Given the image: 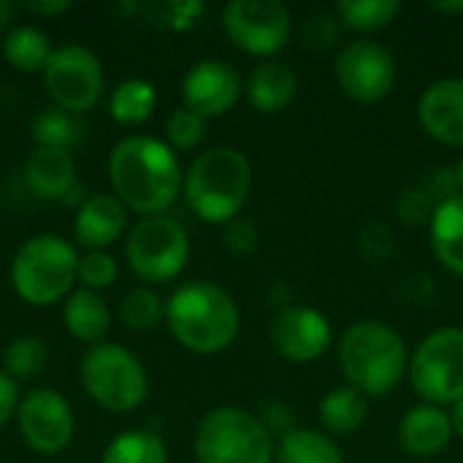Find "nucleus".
I'll return each mask as SVG.
<instances>
[{
  "label": "nucleus",
  "instance_id": "1",
  "mask_svg": "<svg viewBox=\"0 0 463 463\" xmlns=\"http://www.w3.org/2000/svg\"><path fill=\"white\" fill-rule=\"evenodd\" d=\"M114 195L141 217L165 214L182 193V165L176 152L152 136H125L109 155Z\"/></svg>",
  "mask_w": 463,
  "mask_h": 463
},
{
  "label": "nucleus",
  "instance_id": "2",
  "mask_svg": "<svg viewBox=\"0 0 463 463\" xmlns=\"http://www.w3.org/2000/svg\"><path fill=\"white\" fill-rule=\"evenodd\" d=\"M165 326L184 350L217 355L239 339L241 312L225 288L195 279L176 288L165 301Z\"/></svg>",
  "mask_w": 463,
  "mask_h": 463
},
{
  "label": "nucleus",
  "instance_id": "3",
  "mask_svg": "<svg viewBox=\"0 0 463 463\" xmlns=\"http://www.w3.org/2000/svg\"><path fill=\"white\" fill-rule=\"evenodd\" d=\"M252 190V163L236 146L203 149L184 171L182 195L195 217L209 225L236 220Z\"/></svg>",
  "mask_w": 463,
  "mask_h": 463
},
{
  "label": "nucleus",
  "instance_id": "4",
  "mask_svg": "<svg viewBox=\"0 0 463 463\" xmlns=\"http://www.w3.org/2000/svg\"><path fill=\"white\" fill-rule=\"evenodd\" d=\"M336 353L347 385L364 396H388L410 369L404 339L380 320L353 323L342 334Z\"/></svg>",
  "mask_w": 463,
  "mask_h": 463
},
{
  "label": "nucleus",
  "instance_id": "5",
  "mask_svg": "<svg viewBox=\"0 0 463 463\" xmlns=\"http://www.w3.org/2000/svg\"><path fill=\"white\" fill-rule=\"evenodd\" d=\"M8 279L30 307H52L71 296L79 282V252L57 233L30 236L14 255Z\"/></svg>",
  "mask_w": 463,
  "mask_h": 463
},
{
  "label": "nucleus",
  "instance_id": "6",
  "mask_svg": "<svg viewBox=\"0 0 463 463\" xmlns=\"http://www.w3.org/2000/svg\"><path fill=\"white\" fill-rule=\"evenodd\" d=\"M79 380L98 407L117 415L138 410L149 393L144 364L117 342L87 347L79 364Z\"/></svg>",
  "mask_w": 463,
  "mask_h": 463
},
{
  "label": "nucleus",
  "instance_id": "7",
  "mask_svg": "<svg viewBox=\"0 0 463 463\" xmlns=\"http://www.w3.org/2000/svg\"><path fill=\"white\" fill-rule=\"evenodd\" d=\"M274 439L258 415L241 407H217L203 415L193 453L198 463H274Z\"/></svg>",
  "mask_w": 463,
  "mask_h": 463
},
{
  "label": "nucleus",
  "instance_id": "8",
  "mask_svg": "<svg viewBox=\"0 0 463 463\" xmlns=\"http://www.w3.org/2000/svg\"><path fill=\"white\" fill-rule=\"evenodd\" d=\"M130 271L149 285L176 279L190 260V239L179 220L168 214L141 217L125 241Z\"/></svg>",
  "mask_w": 463,
  "mask_h": 463
},
{
  "label": "nucleus",
  "instance_id": "9",
  "mask_svg": "<svg viewBox=\"0 0 463 463\" xmlns=\"http://www.w3.org/2000/svg\"><path fill=\"white\" fill-rule=\"evenodd\" d=\"M412 391L434 407H453L463 399V328L429 334L410 358Z\"/></svg>",
  "mask_w": 463,
  "mask_h": 463
},
{
  "label": "nucleus",
  "instance_id": "10",
  "mask_svg": "<svg viewBox=\"0 0 463 463\" xmlns=\"http://www.w3.org/2000/svg\"><path fill=\"white\" fill-rule=\"evenodd\" d=\"M43 81L57 109L81 114L95 109L103 95V65L92 49L81 43H62L43 68Z\"/></svg>",
  "mask_w": 463,
  "mask_h": 463
},
{
  "label": "nucleus",
  "instance_id": "11",
  "mask_svg": "<svg viewBox=\"0 0 463 463\" xmlns=\"http://www.w3.org/2000/svg\"><path fill=\"white\" fill-rule=\"evenodd\" d=\"M225 35L252 57L282 52L293 33V16L279 0H231L222 8Z\"/></svg>",
  "mask_w": 463,
  "mask_h": 463
},
{
  "label": "nucleus",
  "instance_id": "12",
  "mask_svg": "<svg viewBox=\"0 0 463 463\" xmlns=\"http://www.w3.org/2000/svg\"><path fill=\"white\" fill-rule=\"evenodd\" d=\"M334 73H336L342 92L350 100L364 103V106L377 103L385 95H391V90L396 87V79H399L393 54L383 43L369 41V38L347 43L336 54Z\"/></svg>",
  "mask_w": 463,
  "mask_h": 463
},
{
  "label": "nucleus",
  "instance_id": "13",
  "mask_svg": "<svg viewBox=\"0 0 463 463\" xmlns=\"http://www.w3.org/2000/svg\"><path fill=\"white\" fill-rule=\"evenodd\" d=\"M16 426L24 445L38 456L62 453L76 431L71 402L54 388H35L22 396L16 410Z\"/></svg>",
  "mask_w": 463,
  "mask_h": 463
},
{
  "label": "nucleus",
  "instance_id": "14",
  "mask_svg": "<svg viewBox=\"0 0 463 463\" xmlns=\"http://www.w3.org/2000/svg\"><path fill=\"white\" fill-rule=\"evenodd\" d=\"M271 347L293 364H309L328 353L331 323L309 307H282L269 326Z\"/></svg>",
  "mask_w": 463,
  "mask_h": 463
},
{
  "label": "nucleus",
  "instance_id": "15",
  "mask_svg": "<svg viewBox=\"0 0 463 463\" xmlns=\"http://www.w3.org/2000/svg\"><path fill=\"white\" fill-rule=\"evenodd\" d=\"M241 76L239 71L217 57L198 60L182 79L184 106L198 111L201 117H220L231 111L241 98Z\"/></svg>",
  "mask_w": 463,
  "mask_h": 463
},
{
  "label": "nucleus",
  "instance_id": "16",
  "mask_svg": "<svg viewBox=\"0 0 463 463\" xmlns=\"http://www.w3.org/2000/svg\"><path fill=\"white\" fill-rule=\"evenodd\" d=\"M418 119L434 141L463 146V79L429 84L418 100Z\"/></svg>",
  "mask_w": 463,
  "mask_h": 463
},
{
  "label": "nucleus",
  "instance_id": "17",
  "mask_svg": "<svg viewBox=\"0 0 463 463\" xmlns=\"http://www.w3.org/2000/svg\"><path fill=\"white\" fill-rule=\"evenodd\" d=\"M128 231V206L117 195L95 193L87 195L84 203L76 209L73 236L79 247L87 252H100L122 239Z\"/></svg>",
  "mask_w": 463,
  "mask_h": 463
},
{
  "label": "nucleus",
  "instance_id": "18",
  "mask_svg": "<svg viewBox=\"0 0 463 463\" xmlns=\"http://www.w3.org/2000/svg\"><path fill=\"white\" fill-rule=\"evenodd\" d=\"M450 412L434 404H418L407 410L399 423V442L415 458H434L439 456L453 439Z\"/></svg>",
  "mask_w": 463,
  "mask_h": 463
},
{
  "label": "nucleus",
  "instance_id": "19",
  "mask_svg": "<svg viewBox=\"0 0 463 463\" xmlns=\"http://www.w3.org/2000/svg\"><path fill=\"white\" fill-rule=\"evenodd\" d=\"M24 182L35 198L49 201V203H65L71 190L79 184L76 163H73L71 152L35 146V152L30 155V160L24 165Z\"/></svg>",
  "mask_w": 463,
  "mask_h": 463
},
{
  "label": "nucleus",
  "instance_id": "20",
  "mask_svg": "<svg viewBox=\"0 0 463 463\" xmlns=\"http://www.w3.org/2000/svg\"><path fill=\"white\" fill-rule=\"evenodd\" d=\"M298 92V76L288 62L266 60L255 65L247 79V100L260 114H279L293 103Z\"/></svg>",
  "mask_w": 463,
  "mask_h": 463
},
{
  "label": "nucleus",
  "instance_id": "21",
  "mask_svg": "<svg viewBox=\"0 0 463 463\" xmlns=\"http://www.w3.org/2000/svg\"><path fill=\"white\" fill-rule=\"evenodd\" d=\"M62 323L73 339L92 347L106 342V334L111 328V312L100 293L79 288L62 304Z\"/></svg>",
  "mask_w": 463,
  "mask_h": 463
},
{
  "label": "nucleus",
  "instance_id": "22",
  "mask_svg": "<svg viewBox=\"0 0 463 463\" xmlns=\"http://www.w3.org/2000/svg\"><path fill=\"white\" fill-rule=\"evenodd\" d=\"M431 250L437 260L456 277H463V195L442 201L431 220Z\"/></svg>",
  "mask_w": 463,
  "mask_h": 463
},
{
  "label": "nucleus",
  "instance_id": "23",
  "mask_svg": "<svg viewBox=\"0 0 463 463\" xmlns=\"http://www.w3.org/2000/svg\"><path fill=\"white\" fill-rule=\"evenodd\" d=\"M366 396L355 388H334L320 402V423L328 437H353L366 423Z\"/></svg>",
  "mask_w": 463,
  "mask_h": 463
},
{
  "label": "nucleus",
  "instance_id": "24",
  "mask_svg": "<svg viewBox=\"0 0 463 463\" xmlns=\"http://www.w3.org/2000/svg\"><path fill=\"white\" fill-rule=\"evenodd\" d=\"M54 54L52 38L35 24H19L3 38V57L14 71L38 73L49 65Z\"/></svg>",
  "mask_w": 463,
  "mask_h": 463
},
{
  "label": "nucleus",
  "instance_id": "25",
  "mask_svg": "<svg viewBox=\"0 0 463 463\" xmlns=\"http://www.w3.org/2000/svg\"><path fill=\"white\" fill-rule=\"evenodd\" d=\"M274 463H345L334 437L312 429H296L277 442Z\"/></svg>",
  "mask_w": 463,
  "mask_h": 463
},
{
  "label": "nucleus",
  "instance_id": "26",
  "mask_svg": "<svg viewBox=\"0 0 463 463\" xmlns=\"http://www.w3.org/2000/svg\"><path fill=\"white\" fill-rule=\"evenodd\" d=\"M100 463H168V448L152 429H128L109 442Z\"/></svg>",
  "mask_w": 463,
  "mask_h": 463
},
{
  "label": "nucleus",
  "instance_id": "27",
  "mask_svg": "<svg viewBox=\"0 0 463 463\" xmlns=\"http://www.w3.org/2000/svg\"><path fill=\"white\" fill-rule=\"evenodd\" d=\"M157 106V90L146 79H125L109 98V114L119 125H141Z\"/></svg>",
  "mask_w": 463,
  "mask_h": 463
},
{
  "label": "nucleus",
  "instance_id": "28",
  "mask_svg": "<svg viewBox=\"0 0 463 463\" xmlns=\"http://www.w3.org/2000/svg\"><path fill=\"white\" fill-rule=\"evenodd\" d=\"M119 320L128 331L149 334L165 323V301L152 288H133L119 304Z\"/></svg>",
  "mask_w": 463,
  "mask_h": 463
},
{
  "label": "nucleus",
  "instance_id": "29",
  "mask_svg": "<svg viewBox=\"0 0 463 463\" xmlns=\"http://www.w3.org/2000/svg\"><path fill=\"white\" fill-rule=\"evenodd\" d=\"M79 122L71 111H62L57 106L41 109L33 117V141L41 149H62L71 152V146L79 141Z\"/></svg>",
  "mask_w": 463,
  "mask_h": 463
},
{
  "label": "nucleus",
  "instance_id": "30",
  "mask_svg": "<svg viewBox=\"0 0 463 463\" xmlns=\"http://www.w3.org/2000/svg\"><path fill=\"white\" fill-rule=\"evenodd\" d=\"M402 11L399 0H342L336 5V16L342 24L358 33H377L385 30Z\"/></svg>",
  "mask_w": 463,
  "mask_h": 463
},
{
  "label": "nucleus",
  "instance_id": "31",
  "mask_svg": "<svg viewBox=\"0 0 463 463\" xmlns=\"http://www.w3.org/2000/svg\"><path fill=\"white\" fill-rule=\"evenodd\" d=\"M46 361L49 353L38 336H16L3 350V372L16 383L38 377L46 369Z\"/></svg>",
  "mask_w": 463,
  "mask_h": 463
},
{
  "label": "nucleus",
  "instance_id": "32",
  "mask_svg": "<svg viewBox=\"0 0 463 463\" xmlns=\"http://www.w3.org/2000/svg\"><path fill=\"white\" fill-rule=\"evenodd\" d=\"M130 14H144L152 24L165 30H190L198 16L203 14V3L198 0H182V3H138L125 5Z\"/></svg>",
  "mask_w": 463,
  "mask_h": 463
},
{
  "label": "nucleus",
  "instance_id": "33",
  "mask_svg": "<svg viewBox=\"0 0 463 463\" xmlns=\"http://www.w3.org/2000/svg\"><path fill=\"white\" fill-rule=\"evenodd\" d=\"M203 136H206V117H201L187 106L171 111V117L165 119V144L176 152L195 149L203 141Z\"/></svg>",
  "mask_w": 463,
  "mask_h": 463
},
{
  "label": "nucleus",
  "instance_id": "34",
  "mask_svg": "<svg viewBox=\"0 0 463 463\" xmlns=\"http://www.w3.org/2000/svg\"><path fill=\"white\" fill-rule=\"evenodd\" d=\"M117 277H119V266L106 250L87 252L84 258H79V282L84 290L100 293V290L111 288L117 282Z\"/></svg>",
  "mask_w": 463,
  "mask_h": 463
},
{
  "label": "nucleus",
  "instance_id": "35",
  "mask_svg": "<svg viewBox=\"0 0 463 463\" xmlns=\"http://www.w3.org/2000/svg\"><path fill=\"white\" fill-rule=\"evenodd\" d=\"M342 35V19L334 14H315L301 27V43L312 52H328Z\"/></svg>",
  "mask_w": 463,
  "mask_h": 463
},
{
  "label": "nucleus",
  "instance_id": "36",
  "mask_svg": "<svg viewBox=\"0 0 463 463\" xmlns=\"http://www.w3.org/2000/svg\"><path fill=\"white\" fill-rule=\"evenodd\" d=\"M225 231H222V244H225V250L231 252V255H239V258H244V255H252L255 250H258V241H260V233H258V228H255V222L252 220H247V217H236V220H231L228 225H222Z\"/></svg>",
  "mask_w": 463,
  "mask_h": 463
},
{
  "label": "nucleus",
  "instance_id": "37",
  "mask_svg": "<svg viewBox=\"0 0 463 463\" xmlns=\"http://www.w3.org/2000/svg\"><path fill=\"white\" fill-rule=\"evenodd\" d=\"M260 423L266 426V431H269L271 439H277V442H279L282 437H288L290 431L298 429V426H296L293 407L285 404V402H279V399H271V402L263 404V410H260Z\"/></svg>",
  "mask_w": 463,
  "mask_h": 463
},
{
  "label": "nucleus",
  "instance_id": "38",
  "mask_svg": "<svg viewBox=\"0 0 463 463\" xmlns=\"http://www.w3.org/2000/svg\"><path fill=\"white\" fill-rule=\"evenodd\" d=\"M19 385L16 380H11L3 369H0V429L16 415L19 410Z\"/></svg>",
  "mask_w": 463,
  "mask_h": 463
},
{
  "label": "nucleus",
  "instance_id": "39",
  "mask_svg": "<svg viewBox=\"0 0 463 463\" xmlns=\"http://www.w3.org/2000/svg\"><path fill=\"white\" fill-rule=\"evenodd\" d=\"M24 11L35 14V16H57V14H65L71 8L68 0H54V3H24L22 5Z\"/></svg>",
  "mask_w": 463,
  "mask_h": 463
},
{
  "label": "nucleus",
  "instance_id": "40",
  "mask_svg": "<svg viewBox=\"0 0 463 463\" xmlns=\"http://www.w3.org/2000/svg\"><path fill=\"white\" fill-rule=\"evenodd\" d=\"M431 11L442 14V16H456V14H463V0H434L431 3Z\"/></svg>",
  "mask_w": 463,
  "mask_h": 463
},
{
  "label": "nucleus",
  "instance_id": "41",
  "mask_svg": "<svg viewBox=\"0 0 463 463\" xmlns=\"http://www.w3.org/2000/svg\"><path fill=\"white\" fill-rule=\"evenodd\" d=\"M450 423H453V434L463 439V399L458 404H453V410H450Z\"/></svg>",
  "mask_w": 463,
  "mask_h": 463
},
{
  "label": "nucleus",
  "instance_id": "42",
  "mask_svg": "<svg viewBox=\"0 0 463 463\" xmlns=\"http://www.w3.org/2000/svg\"><path fill=\"white\" fill-rule=\"evenodd\" d=\"M14 11H16V5L14 3H5V0H0V27L14 16Z\"/></svg>",
  "mask_w": 463,
  "mask_h": 463
},
{
  "label": "nucleus",
  "instance_id": "43",
  "mask_svg": "<svg viewBox=\"0 0 463 463\" xmlns=\"http://www.w3.org/2000/svg\"><path fill=\"white\" fill-rule=\"evenodd\" d=\"M456 179H458V187L463 190V157L458 160V165H456Z\"/></svg>",
  "mask_w": 463,
  "mask_h": 463
}]
</instances>
